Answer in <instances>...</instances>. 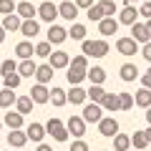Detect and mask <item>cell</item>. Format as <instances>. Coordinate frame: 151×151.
Returning <instances> with one entry per match:
<instances>
[{"label": "cell", "instance_id": "22", "mask_svg": "<svg viewBox=\"0 0 151 151\" xmlns=\"http://www.w3.org/2000/svg\"><path fill=\"white\" fill-rule=\"evenodd\" d=\"M20 23H23V18L18 13H8L5 20H3V28H5V33H18L20 30Z\"/></svg>", "mask_w": 151, "mask_h": 151}, {"label": "cell", "instance_id": "40", "mask_svg": "<svg viewBox=\"0 0 151 151\" xmlns=\"http://www.w3.org/2000/svg\"><path fill=\"white\" fill-rule=\"evenodd\" d=\"M3 81H5V88H13V91H15V88L20 86V81H23V78H20V73L15 70V73H8V76H3Z\"/></svg>", "mask_w": 151, "mask_h": 151}, {"label": "cell", "instance_id": "32", "mask_svg": "<svg viewBox=\"0 0 151 151\" xmlns=\"http://www.w3.org/2000/svg\"><path fill=\"white\" fill-rule=\"evenodd\" d=\"M50 103H53V106H65V103H68V98H65V91L63 88H58V86H53V91H50V98H48Z\"/></svg>", "mask_w": 151, "mask_h": 151}, {"label": "cell", "instance_id": "46", "mask_svg": "<svg viewBox=\"0 0 151 151\" xmlns=\"http://www.w3.org/2000/svg\"><path fill=\"white\" fill-rule=\"evenodd\" d=\"M70 151H88V144L83 139H76L73 144H70Z\"/></svg>", "mask_w": 151, "mask_h": 151}, {"label": "cell", "instance_id": "33", "mask_svg": "<svg viewBox=\"0 0 151 151\" xmlns=\"http://www.w3.org/2000/svg\"><path fill=\"white\" fill-rule=\"evenodd\" d=\"M15 93H13V88H3L0 91V108H10L13 103H15Z\"/></svg>", "mask_w": 151, "mask_h": 151}, {"label": "cell", "instance_id": "28", "mask_svg": "<svg viewBox=\"0 0 151 151\" xmlns=\"http://www.w3.org/2000/svg\"><path fill=\"white\" fill-rule=\"evenodd\" d=\"M33 53H35V45L30 43V40H20V43L15 45V55L18 58H33Z\"/></svg>", "mask_w": 151, "mask_h": 151}, {"label": "cell", "instance_id": "53", "mask_svg": "<svg viewBox=\"0 0 151 151\" xmlns=\"http://www.w3.org/2000/svg\"><path fill=\"white\" fill-rule=\"evenodd\" d=\"M3 40H5V28L0 25V43H3Z\"/></svg>", "mask_w": 151, "mask_h": 151}, {"label": "cell", "instance_id": "59", "mask_svg": "<svg viewBox=\"0 0 151 151\" xmlns=\"http://www.w3.org/2000/svg\"><path fill=\"white\" fill-rule=\"evenodd\" d=\"M149 70H151V68H149Z\"/></svg>", "mask_w": 151, "mask_h": 151}, {"label": "cell", "instance_id": "17", "mask_svg": "<svg viewBox=\"0 0 151 151\" xmlns=\"http://www.w3.org/2000/svg\"><path fill=\"white\" fill-rule=\"evenodd\" d=\"M8 144L13 146V149H23V146L28 144V136L23 129H10V134H8Z\"/></svg>", "mask_w": 151, "mask_h": 151}, {"label": "cell", "instance_id": "4", "mask_svg": "<svg viewBox=\"0 0 151 151\" xmlns=\"http://www.w3.org/2000/svg\"><path fill=\"white\" fill-rule=\"evenodd\" d=\"M98 134L106 136V139H113V136L119 134V121L113 119V116H103L98 121Z\"/></svg>", "mask_w": 151, "mask_h": 151}, {"label": "cell", "instance_id": "12", "mask_svg": "<svg viewBox=\"0 0 151 151\" xmlns=\"http://www.w3.org/2000/svg\"><path fill=\"white\" fill-rule=\"evenodd\" d=\"M119 25L121 23L116 20V18H101V20H98V33H101L103 38H108V35H113V33L119 30Z\"/></svg>", "mask_w": 151, "mask_h": 151}, {"label": "cell", "instance_id": "23", "mask_svg": "<svg viewBox=\"0 0 151 151\" xmlns=\"http://www.w3.org/2000/svg\"><path fill=\"white\" fill-rule=\"evenodd\" d=\"M35 68H38V65L33 63V58H23L20 63H18V73H20V78H33V76H35Z\"/></svg>", "mask_w": 151, "mask_h": 151}, {"label": "cell", "instance_id": "51", "mask_svg": "<svg viewBox=\"0 0 151 151\" xmlns=\"http://www.w3.org/2000/svg\"><path fill=\"white\" fill-rule=\"evenodd\" d=\"M144 136H146V141H149V144H151V124H149V129L144 131Z\"/></svg>", "mask_w": 151, "mask_h": 151}, {"label": "cell", "instance_id": "55", "mask_svg": "<svg viewBox=\"0 0 151 151\" xmlns=\"http://www.w3.org/2000/svg\"><path fill=\"white\" fill-rule=\"evenodd\" d=\"M126 3H136V0H126Z\"/></svg>", "mask_w": 151, "mask_h": 151}, {"label": "cell", "instance_id": "13", "mask_svg": "<svg viewBox=\"0 0 151 151\" xmlns=\"http://www.w3.org/2000/svg\"><path fill=\"white\" fill-rule=\"evenodd\" d=\"M86 70L88 68H81V65H73V63H68V73H65V78H68V83L70 86H78V83L86 78Z\"/></svg>", "mask_w": 151, "mask_h": 151}, {"label": "cell", "instance_id": "7", "mask_svg": "<svg viewBox=\"0 0 151 151\" xmlns=\"http://www.w3.org/2000/svg\"><path fill=\"white\" fill-rule=\"evenodd\" d=\"M38 18L45 23H53L55 18H58V5H53L50 0H45V3H40L38 5Z\"/></svg>", "mask_w": 151, "mask_h": 151}, {"label": "cell", "instance_id": "43", "mask_svg": "<svg viewBox=\"0 0 151 151\" xmlns=\"http://www.w3.org/2000/svg\"><path fill=\"white\" fill-rule=\"evenodd\" d=\"M0 13H3V15L15 13V0H0Z\"/></svg>", "mask_w": 151, "mask_h": 151}, {"label": "cell", "instance_id": "30", "mask_svg": "<svg viewBox=\"0 0 151 151\" xmlns=\"http://www.w3.org/2000/svg\"><path fill=\"white\" fill-rule=\"evenodd\" d=\"M15 111L23 113V116L30 113V111H33V98H30V96H18V98H15Z\"/></svg>", "mask_w": 151, "mask_h": 151}, {"label": "cell", "instance_id": "44", "mask_svg": "<svg viewBox=\"0 0 151 151\" xmlns=\"http://www.w3.org/2000/svg\"><path fill=\"white\" fill-rule=\"evenodd\" d=\"M73 65H81V68H88V55H83V53H78V55H73V60H70Z\"/></svg>", "mask_w": 151, "mask_h": 151}, {"label": "cell", "instance_id": "52", "mask_svg": "<svg viewBox=\"0 0 151 151\" xmlns=\"http://www.w3.org/2000/svg\"><path fill=\"white\" fill-rule=\"evenodd\" d=\"M146 33H149V40H151V18L146 20Z\"/></svg>", "mask_w": 151, "mask_h": 151}, {"label": "cell", "instance_id": "25", "mask_svg": "<svg viewBox=\"0 0 151 151\" xmlns=\"http://www.w3.org/2000/svg\"><path fill=\"white\" fill-rule=\"evenodd\" d=\"M131 38H134L136 43H146V40H149V33H146V23H139V20H136L134 25H131Z\"/></svg>", "mask_w": 151, "mask_h": 151}, {"label": "cell", "instance_id": "26", "mask_svg": "<svg viewBox=\"0 0 151 151\" xmlns=\"http://www.w3.org/2000/svg\"><path fill=\"white\" fill-rule=\"evenodd\" d=\"M119 73H121V81H126V83H131V81L139 78V68H136V63H124Z\"/></svg>", "mask_w": 151, "mask_h": 151}, {"label": "cell", "instance_id": "48", "mask_svg": "<svg viewBox=\"0 0 151 151\" xmlns=\"http://www.w3.org/2000/svg\"><path fill=\"white\" fill-rule=\"evenodd\" d=\"M141 86H144V88H149V91H151V70H146V73L141 76Z\"/></svg>", "mask_w": 151, "mask_h": 151}, {"label": "cell", "instance_id": "24", "mask_svg": "<svg viewBox=\"0 0 151 151\" xmlns=\"http://www.w3.org/2000/svg\"><path fill=\"white\" fill-rule=\"evenodd\" d=\"M86 78L91 83H96V86H103V81H106V70H103L101 65H93V68L86 70Z\"/></svg>", "mask_w": 151, "mask_h": 151}, {"label": "cell", "instance_id": "19", "mask_svg": "<svg viewBox=\"0 0 151 151\" xmlns=\"http://www.w3.org/2000/svg\"><path fill=\"white\" fill-rule=\"evenodd\" d=\"M53 76H55V70L50 68L48 63H43V65H38V68H35V81L38 83H45V86H48V83L53 81Z\"/></svg>", "mask_w": 151, "mask_h": 151}, {"label": "cell", "instance_id": "47", "mask_svg": "<svg viewBox=\"0 0 151 151\" xmlns=\"http://www.w3.org/2000/svg\"><path fill=\"white\" fill-rule=\"evenodd\" d=\"M141 55H144V58L151 63V40H146V43L141 45Z\"/></svg>", "mask_w": 151, "mask_h": 151}, {"label": "cell", "instance_id": "49", "mask_svg": "<svg viewBox=\"0 0 151 151\" xmlns=\"http://www.w3.org/2000/svg\"><path fill=\"white\" fill-rule=\"evenodd\" d=\"M73 3H76L78 8H91V5H93V0H73Z\"/></svg>", "mask_w": 151, "mask_h": 151}, {"label": "cell", "instance_id": "8", "mask_svg": "<svg viewBox=\"0 0 151 151\" xmlns=\"http://www.w3.org/2000/svg\"><path fill=\"white\" fill-rule=\"evenodd\" d=\"M116 50H119L121 55H134V53H139V43H136L134 38H119L116 40Z\"/></svg>", "mask_w": 151, "mask_h": 151}, {"label": "cell", "instance_id": "15", "mask_svg": "<svg viewBox=\"0 0 151 151\" xmlns=\"http://www.w3.org/2000/svg\"><path fill=\"white\" fill-rule=\"evenodd\" d=\"M15 13L23 18V20H28V18H35V15H38V8L33 5V3H28V0H18Z\"/></svg>", "mask_w": 151, "mask_h": 151}, {"label": "cell", "instance_id": "6", "mask_svg": "<svg viewBox=\"0 0 151 151\" xmlns=\"http://www.w3.org/2000/svg\"><path fill=\"white\" fill-rule=\"evenodd\" d=\"M70 63V55L65 53V50H53V53L48 55V65L53 70H60V68H68Z\"/></svg>", "mask_w": 151, "mask_h": 151}, {"label": "cell", "instance_id": "10", "mask_svg": "<svg viewBox=\"0 0 151 151\" xmlns=\"http://www.w3.org/2000/svg\"><path fill=\"white\" fill-rule=\"evenodd\" d=\"M136 20H139V8H134L131 3H126V5L121 8V13H119V23H124V25H134Z\"/></svg>", "mask_w": 151, "mask_h": 151}, {"label": "cell", "instance_id": "58", "mask_svg": "<svg viewBox=\"0 0 151 151\" xmlns=\"http://www.w3.org/2000/svg\"><path fill=\"white\" fill-rule=\"evenodd\" d=\"M0 151H3V149H0Z\"/></svg>", "mask_w": 151, "mask_h": 151}, {"label": "cell", "instance_id": "57", "mask_svg": "<svg viewBox=\"0 0 151 151\" xmlns=\"http://www.w3.org/2000/svg\"><path fill=\"white\" fill-rule=\"evenodd\" d=\"M0 129H3V121H0Z\"/></svg>", "mask_w": 151, "mask_h": 151}, {"label": "cell", "instance_id": "39", "mask_svg": "<svg viewBox=\"0 0 151 151\" xmlns=\"http://www.w3.org/2000/svg\"><path fill=\"white\" fill-rule=\"evenodd\" d=\"M50 53H53V45H50L48 40H43V43L35 45V53H33V55H38V58H48Z\"/></svg>", "mask_w": 151, "mask_h": 151}, {"label": "cell", "instance_id": "35", "mask_svg": "<svg viewBox=\"0 0 151 151\" xmlns=\"http://www.w3.org/2000/svg\"><path fill=\"white\" fill-rule=\"evenodd\" d=\"M68 38H73V40H86V25H81V23L73 20V25H70V30H68Z\"/></svg>", "mask_w": 151, "mask_h": 151}, {"label": "cell", "instance_id": "1", "mask_svg": "<svg viewBox=\"0 0 151 151\" xmlns=\"http://www.w3.org/2000/svg\"><path fill=\"white\" fill-rule=\"evenodd\" d=\"M81 50L83 55H88V58H103V55H108V43L106 40H81Z\"/></svg>", "mask_w": 151, "mask_h": 151}, {"label": "cell", "instance_id": "9", "mask_svg": "<svg viewBox=\"0 0 151 151\" xmlns=\"http://www.w3.org/2000/svg\"><path fill=\"white\" fill-rule=\"evenodd\" d=\"M28 96L33 98V103H48V98H50V88L45 86V83H35V86L30 88V93Z\"/></svg>", "mask_w": 151, "mask_h": 151}, {"label": "cell", "instance_id": "27", "mask_svg": "<svg viewBox=\"0 0 151 151\" xmlns=\"http://www.w3.org/2000/svg\"><path fill=\"white\" fill-rule=\"evenodd\" d=\"M23 113H18V111H8L5 113V119H3V124L8 126V129H23Z\"/></svg>", "mask_w": 151, "mask_h": 151}, {"label": "cell", "instance_id": "50", "mask_svg": "<svg viewBox=\"0 0 151 151\" xmlns=\"http://www.w3.org/2000/svg\"><path fill=\"white\" fill-rule=\"evenodd\" d=\"M35 151H53V149H50L48 144H43V141H40V144H38V149H35Z\"/></svg>", "mask_w": 151, "mask_h": 151}, {"label": "cell", "instance_id": "3", "mask_svg": "<svg viewBox=\"0 0 151 151\" xmlns=\"http://www.w3.org/2000/svg\"><path fill=\"white\" fill-rule=\"evenodd\" d=\"M81 119L86 121V124H98V121L103 119V108H101V103H86L83 106V113H81Z\"/></svg>", "mask_w": 151, "mask_h": 151}, {"label": "cell", "instance_id": "45", "mask_svg": "<svg viewBox=\"0 0 151 151\" xmlns=\"http://www.w3.org/2000/svg\"><path fill=\"white\" fill-rule=\"evenodd\" d=\"M139 15H141V18H146V20H149V18H151V0H146L144 5L139 8Z\"/></svg>", "mask_w": 151, "mask_h": 151}, {"label": "cell", "instance_id": "21", "mask_svg": "<svg viewBox=\"0 0 151 151\" xmlns=\"http://www.w3.org/2000/svg\"><path fill=\"white\" fill-rule=\"evenodd\" d=\"M25 136H28V141L40 144V141H43V136H45V126H43V124H30V126L25 129Z\"/></svg>", "mask_w": 151, "mask_h": 151}, {"label": "cell", "instance_id": "34", "mask_svg": "<svg viewBox=\"0 0 151 151\" xmlns=\"http://www.w3.org/2000/svg\"><path fill=\"white\" fill-rule=\"evenodd\" d=\"M86 96L91 98L93 103H101V101H103V96H106V91H103V86H96V83H91V88L86 91Z\"/></svg>", "mask_w": 151, "mask_h": 151}, {"label": "cell", "instance_id": "56", "mask_svg": "<svg viewBox=\"0 0 151 151\" xmlns=\"http://www.w3.org/2000/svg\"><path fill=\"white\" fill-rule=\"evenodd\" d=\"M129 151H139V149H129Z\"/></svg>", "mask_w": 151, "mask_h": 151}, {"label": "cell", "instance_id": "5", "mask_svg": "<svg viewBox=\"0 0 151 151\" xmlns=\"http://www.w3.org/2000/svg\"><path fill=\"white\" fill-rule=\"evenodd\" d=\"M65 40H68V30H65L63 25L50 23V28H48V43L50 45H60V43H65Z\"/></svg>", "mask_w": 151, "mask_h": 151}, {"label": "cell", "instance_id": "18", "mask_svg": "<svg viewBox=\"0 0 151 151\" xmlns=\"http://www.w3.org/2000/svg\"><path fill=\"white\" fill-rule=\"evenodd\" d=\"M65 98H68V103H73V106H83L86 103V91H83L81 86H73L70 91H65Z\"/></svg>", "mask_w": 151, "mask_h": 151}, {"label": "cell", "instance_id": "29", "mask_svg": "<svg viewBox=\"0 0 151 151\" xmlns=\"http://www.w3.org/2000/svg\"><path fill=\"white\" fill-rule=\"evenodd\" d=\"M134 103H136V106H141V108H149L151 106V91L141 86L139 91H136V96H134Z\"/></svg>", "mask_w": 151, "mask_h": 151}, {"label": "cell", "instance_id": "14", "mask_svg": "<svg viewBox=\"0 0 151 151\" xmlns=\"http://www.w3.org/2000/svg\"><path fill=\"white\" fill-rule=\"evenodd\" d=\"M58 15L73 23V20H76V15H78V5H76V3H70V0H63V3L58 5Z\"/></svg>", "mask_w": 151, "mask_h": 151}, {"label": "cell", "instance_id": "37", "mask_svg": "<svg viewBox=\"0 0 151 151\" xmlns=\"http://www.w3.org/2000/svg\"><path fill=\"white\" fill-rule=\"evenodd\" d=\"M98 5H101V10H103V18H113V13H119V5H116L113 0H101Z\"/></svg>", "mask_w": 151, "mask_h": 151}, {"label": "cell", "instance_id": "36", "mask_svg": "<svg viewBox=\"0 0 151 151\" xmlns=\"http://www.w3.org/2000/svg\"><path fill=\"white\" fill-rule=\"evenodd\" d=\"M146 146H149V141H146L144 131H136V134L131 136V149H139V151H144Z\"/></svg>", "mask_w": 151, "mask_h": 151}, {"label": "cell", "instance_id": "41", "mask_svg": "<svg viewBox=\"0 0 151 151\" xmlns=\"http://www.w3.org/2000/svg\"><path fill=\"white\" fill-rule=\"evenodd\" d=\"M119 106L121 111H131L134 108V96L131 93H119Z\"/></svg>", "mask_w": 151, "mask_h": 151}, {"label": "cell", "instance_id": "54", "mask_svg": "<svg viewBox=\"0 0 151 151\" xmlns=\"http://www.w3.org/2000/svg\"><path fill=\"white\" fill-rule=\"evenodd\" d=\"M146 121H149V124H151V106L146 108Z\"/></svg>", "mask_w": 151, "mask_h": 151}, {"label": "cell", "instance_id": "16", "mask_svg": "<svg viewBox=\"0 0 151 151\" xmlns=\"http://www.w3.org/2000/svg\"><path fill=\"white\" fill-rule=\"evenodd\" d=\"M18 33H23L25 38H35L38 33H40V23H38L35 18H28V20L20 23V30H18Z\"/></svg>", "mask_w": 151, "mask_h": 151}, {"label": "cell", "instance_id": "38", "mask_svg": "<svg viewBox=\"0 0 151 151\" xmlns=\"http://www.w3.org/2000/svg\"><path fill=\"white\" fill-rule=\"evenodd\" d=\"M86 15H88V20H91V23H98V20L103 18V10H101L98 3H93L91 8H86Z\"/></svg>", "mask_w": 151, "mask_h": 151}, {"label": "cell", "instance_id": "42", "mask_svg": "<svg viewBox=\"0 0 151 151\" xmlns=\"http://www.w3.org/2000/svg\"><path fill=\"white\" fill-rule=\"evenodd\" d=\"M18 70V63L13 58H8V60H3L0 63V76H8V73H15Z\"/></svg>", "mask_w": 151, "mask_h": 151}, {"label": "cell", "instance_id": "31", "mask_svg": "<svg viewBox=\"0 0 151 151\" xmlns=\"http://www.w3.org/2000/svg\"><path fill=\"white\" fill-rule=\"evenodd\" d=\"M129 149H131V136H126V134L113 136V151H129Z\"/></svg>", "mask_w": 151, "mask_h": 151}, {"label": "cell", "instance_id": "2", "mask_svg": "<svg viewBox=\"0 0 151 151\" xmlns=\"http://www.w3.org/2000/svg\"><path fill=\"white\" fill-rule=\"evenodd\" d=\"M45 134H50L53 136L55 141H58V144H63V141H68V129H65V124L60 119H50L48 124H45Z\"/></svg>", "mask_w": 151, "mask_h": 151}, {"label": "cell", "instance_id": "20", "mask_svg": "<svg viewBox=\"0 0 151 151\" xmlns=\"http://www.w3.org/2000/svg\"><path fill=\"white\" fill-rule=\"evenodd\" d=\"M101 108H103L106 113L121 111V106H119V93H106V96H103V101H101Z\"/></svg>", "mask_w": 151, "mask_h": 151}, {"label": "cell", "instance_id": "11", "mask_svg": "<svg viewBox=\"0 0 151 151\" xmlns=\"http://www.w3.org/2000/svg\"><path fill=\"white\" fill-rule=\"evenodd\" d=\"M65 129H68V134H73L76 139H81V136L86 134V121H83L81 116H70V119L65 121Z\"/></svg>", "mask_w": 151, "mask_h": 151}]
</instances>
